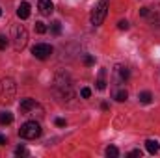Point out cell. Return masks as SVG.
Here are the masks:
<instances>
[{"mask_svg": "<svg viewBox=\"0 0 160 158\" xmlns=\"http://www.w3.org/2000/svg\"><path fill=\"white\" fill-rule=\"evenodd\" d=\"M15 91H17V86H15V80L13 78L0 80V104L11 102L13 97H15Z\"/></svg>", "mask_w": 160, "mask_h": 158, "instance_id": "1", "label": "cell"}, {"mask_svg": "<svg viewBox=\"0 0 160 158\" xmlns=\"http://www.w3.org/2000/svg\"><path fill=\"white\" fill-rule=\"evenodd\" d=\"M106 13H108V0H99L93 9H91V15H89V21L93 26H101L106 19Z\"/></svg>", "mask_w": 160, "mask_h": 158, "instance_id": "2", "label": "cell"}, {"mask_svg": "<svg viewBox=\"0 0 160 158\" xmlns=\"http://www.w3.org/2000/svg\"><path fill=\"white\" fill-rule=\"evenodd\" d=\"M19 136L24 140H36L41 136V126L36 121H26L21 128H19Z\"/></svg>", "mask_w": 160, "mask_h": 158, "instance_id": "3", "label": "cell"}, {"mask_svg": "<svg viewBox=\"0 0 160 158\" xmlns=\"http://www.w3.org/2000/svg\"><path fill=\"white\" fill-rule=\"evenodd\" d=\"M26 43H28V32H26V28L21 26V24H17L13 28V47H15V50H22L26 47Z\"/></svg>", "mask_w": 160, "mask_h": 158, "instance_id": "4", "label": "cell"}, {"mask_svg": "<svg viewBox=\"0 0 160 158\" xmlns=\"http://www.w3.org/2000/svg\"><path fill=\"white\" fill-rule=\"evenodd\" d=\"M52 47L50 45H47V43H38V45H34L32 47V54L38 58V60H47L50 54H52Z\"/></svg>", "mask_w": 160, "mask_h": 158, "instance_id": "5", "label": "cell"}, {"mask_svg": "<svg viewBox=\"0 0 160 158\" xmlns=\"http://www.w3.org/2000/svg\"><path fill=\"white\" fill-rule=\"evenodd\" d=\"M128 77H130V73H128L127 67L118 65V67L114 69V80H116V84H125V82L128 80Z\"/></svg>", "mask_w": 160, "mask_h": 158, "instance_id": "6", "label": "cell"}, {"mask_svg": "<svg viewBox=\"0 0 160 158\" xmlns=\"http://www.w3.org/2000/svg\"><path fill=\"white\" fill-rule=\"evenodd\" d=\"M17 17L19 19H28L30 17V4L28 2H21L17 7Z\"/></svg>", "mask_w": 160, "mask_h": 158, "instance_id": "7", "label": "cell"}, {"mask_svg": "<svg viewBox=\"0 0 160 158\" xmlns=\"http://www.w3.org/2000/svg\"><path fill=\"white\" fill-rule=\"evenodd\" d=\"M38 7H39V11L43 15H50V13L54 11V4H52L50 0H39Z\"/></svg>", "mask_w": 160, "mask_h": 158, "instance_id": "8", "label": "cell"}, {"mask_svg": "<svg viewBox=\"0 0 160 158\" xmlns=\"http://www.w3.org/2000/svg\"><path fill=\"white\" fill-rule=\"evenodd\" d=\"M36 106H38V102H36L34 99H22V101H21V112H22V114H28V112L34 110Z\"/></svg>", "mask_w": 160, "mask_h": 158, "instance_id": "9", "label": "cell"}, {"mask_svg": "<svg viewBox=\"0 0 160 158\" xmlns=\"http://www.w3.org/2000/svg\"><path fill=\"white\" fill-rule=\"evenodd\" d=\"M145 149H147L151 155H157L160 151V143L157 140H147V141H145Z\"/></svg>", "mask_w": 160, "mask_h": 158, "instance_id": "10", "label": "cell"}, {"mask_svg": "<svg viewBox=\"0 0 160 158\" xmlns=\"http://www.w3.org/2000/svg\"><path fill=\"white\" fill-rule=\"evenodd\" d=\"M104 77H106V71L101 69V71H99V78H97V82H95V84H97V89H101V91L106 89V80H104Z\"/></svg>", "mask_w": 160, "mask_h": 158, "instance_id": "11", "label": "cell"}, {"mask_svg": "<svg viewBox=\"0 0 160 158\" xmlns=\"http://www.w3.org/2000/svg\"><path fill=\"white\" fill-rule=\"evenodd\" d=\"M114 99H116L118 102H125V101L128 99V93H127V89H123V87H121V89H118V91L114 93Z\"/></svg>", "mask_w": 160, "mask_h": 158, "instance_id": "12", "label": "cell"}, {"mask_svg": "<svg viewBox=\"0 0 160 158\" xmlns=\"http://www.w3.org/2000/svg\"><path fill=\"white\" fill-rule=\"evenodd\" d=\"M13 123V114L11 112H0V125H9Z\"/></svg>", "mask_w": 160, "mask_h": 158, "instance_id": "13", "label": "cell"}, {"mask_svg": "<svg viewBox=\"0 0 160 158\" xmlns=\"http://www.w3.org/2000/svg\"><path fill=\"white\" fill-rule=\"evenodd\" d=\"M138 99H140V102H142V104H149V102L153 101V95H151L149 91H142V93L138 95Z\"/></svg>", "mask_w": 160, "mask_h": 158, "instance_id": "14", "label": "cell"}, {"mask_svg": "<svg viewBox=\"0 0 160 158\" xmlns=\"http://www.w3.org/2000/svg\"><path fill=\"white\" fill-rule=\"evenodd\" d=\"M106 156H108V158H118V156H119V149H118V147H114V145H110V147L106 149Z\"/></svg>", "mask_w": 160, "mask_h": 158, "instance_id": "15", "label": "cell"}, {"mask_svg": "<svg viewBox=\"0 0 160 158\" xmlns=\"http://www.w3.org/2000/svg\"><path fill=\"white\" fill-rule=\"evenodd\" d=\"M50 32H52L54 36H60V34H62V22H58V21H56V22H52Z\"/></svg>", "mask_w": 160, "mask_h": 158, "instance_id": "16", "label": "cell"}, {"mask_svg": "<svg viewBox=\"0 0 160 158\" xmlns=\"http://www.w3.org/2000/svg\"><path fill=\"white\" fill-rule=\"evenodd\" d=\"M82 62H84V65H88V67H91V65H95V58H93L91 54H84V58H82Z\"/></svg>", "mask_w": 160, "mask_h": 158, "instance_id": "17", "label": "cell"}, {"mask_svg": "<svg viewBox=\"0 0 160 158\" xmlns=\"http://www.w3.org/2000/svg\"><path fill=\"white\" fill-rule=\"evenodd\" d=\"M36 32H38V34H45V32H47V26H45V22H36Z\"/></svg>", "mask_w": 160, "mask_h": 158, "instance_id": "18", "label": "cell"}, {"mask_svg": "<svg viewBox=\"0 0 160 158\" xmlns=\"http://www.w3.org/2000/svg\"><path fill=\"white\" fill-rule=\"evenodd\" d=\"M80 95H82V99H89L91 97V89L89 87H82L80 89Z\"/></svg>", "mask_w": 160, "mask_h": 158, "instance_id": "19", "label": "cell"}, {"mask_svg": "<svg viewBox=\"0 0 160 158\" xmlns=\"http://www.w3.org/2000/svg\"><path fill=\"white\" fill-rule=\"evenodd\" d=\"M8 43H9V41H8L6 36H0V50H4V48L8 47Z\"/></svg>", "mask_w": 160, "mask_h": 158, "instance_id": "20", "label": "cell"}, {"mask_svg": "<svg viewBox=\"0 0 160 158\" xmlns=\"http://www.w3.org/2000/svg\"><path fill=\"white\" fill-rule=\"evenodd\" d=\"M118 28H119V30H127V28H128V22H127V21H119V22H118Z\"/></svg>", "mask_w": 160, "mask_h": 158, "instance_id": "21", "label": "cell"}, {"mask_svg": "<svg viewBox=\"0 0 160 158\" xmlns=\"http://www.w3.org/2000/svg\"><path fill=\"white\" fill-rule=\"evenodd\" d=\"M15 155H19V156H21V155H28V151H26L24 147H17V149H15Z\"/></svg>", "mask_w": 160, "mask_h": 158, "instance_id": "22", "label": "cell"}, {"mask_svg": "<svg viewBox=\"0 0 160 158\" xmlns=\"http://www.w3.org/2000/svg\"><path fill=\"white\" fill-rule=\"evenodd\" d=\"M65 125H67V121H65V119H62V117L56 119V126H65Z\"/></svg>", "mask_w": 160, "mask_h": 158, "instance_id": "23", "label": "cell"}, {"mask_svg": "<svg viewBox=\"0 0 160 158\" xmlns=\"http://www.w3.org/2000/svg\"><path fill=\"white\" fill-rule=\"evenodd\" d=\"M128 156H130V158H134V156H142V151H140V149H136V151H130V153H128Z\"/></svg>", "mask_w": 160, "mask_h": 158, "instance_id": "24", "label": "cell"}, {"mask_svg": "<svg viewBox=\"0 0 160 158\" xmlns=\"http://www.w3.org/2000/svg\"><path fill=\"white\" fill-rule=\"evenodd\" d=\"M140 15L142 17H149V7H142L140 9Z\"/></svg>", "mask_w": 160, "mask_h": 158, "instance_id": "25", "label": "cell"}, {"mask_svg": "<svg viewBox=\"0 0 160 158\" xmlns=\"http://www.w3.org/2000/svg\"><path fill=\"white\" fill-rule=\"evenodd\" d=\"M101 108H102V110H104V112H106V110H108V108H110V106H108V104H106V102H102V104H101Z\"/></svg>", "mask_w": 160, "mask_h": 158, "instance_id": "26", "label": "cell"}, {"mask_svg": "<svg viewBox=\"0 0 160 158\" xmlns=\"http://www.w3.org/2000/svg\"><path fill=\"white\" fill-rule=\"evenodd\" d=\"M0 145H6V138H4L2 134H0Z\"/></svg>", "mask_w": 160, "mask_h": 158, "instance_id": "27", "label": "cell"}, {"mask_svg": "<svg viewBox=\"0 0 160 158\" xmlns=\"http://www.w3.org/2000/svg\"><path fill=\"white\" fill-rule=\"evenodd\" d=\"M0 17H2V9H0Z\"/></svg>", "mask_w": 160, "mask_h": 158, "instance_id": "28", "label": "cell"}]
</instances>
